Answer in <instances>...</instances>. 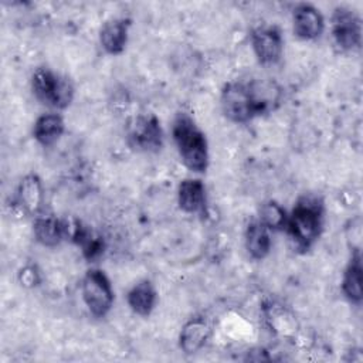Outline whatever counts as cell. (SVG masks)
<instances>
[{
    "instance_id": "3",
    "label": "cell",
    "mask_w": 363,
    "mask_h": 363,
    "mask_svg": "<svg viewBox=\"0 0 363 363\" xmlns=\"http://www.w3.org/2000/svg\"><path fill=\"white\" fill-rule=\"evenodd\" d=\"M323 208L322 203L315 197H302L295 204L286 220V228L296 247L308 250L319 237L322 230Z\"/></svg>"
},
{
    "instance_id": "8",
    "label": "cell",
    "mask_w": 363,
    "mask_h": 363,
    "mask_svg": "<svg viewBox=\"0 0 363 363\" xmlns=\"http://www.w3.org/2000/svg\"><path fill=\"white\" fill-rule=\"evenodd\" d=\"M252 50L261 64H275L284 50L281 31L274 26L257 27L251 33Z\"/></svg>"
},
{
    "instance_id": "7",
    "label": "cell",
    "mask_w": 363,
    "mask_h": 363,
    "mask_svg": "<svg viewBox=\"0 0 363 363\" xmlns=\"http://www.w3.org/2000/svg\"><path fill=\"white\" fill-rule=\"evenodd\" d=\"M332 34L336 45L343 51L360 47L362 23L359 16L347 7H336L332 16Z\"/></svg>"
},
{
    "instance_id": "17",
    "label": "cell",
    "mask_w": 363,
    "mask_h": 363,
    "mask_svg": "<svg viewBox=\"0 0 363 363\" xmlns=\"http://www.w3.org/2000/svg\"><path fill=\"white\" fill-rule=\"evenodd\" d=\"M64 129L65 123L60 115L45 113L35 121L33 135L38 143L48 146L60 139V136L64 133Z\"/></svg>"
},
{
    "instance_id": "12",
    "label": "cell",
    "mask_w": 363,
    "mask_h": 363,
    "mask_svg": "<svg viewBox=\"0 0 363 363\" xmlns=\"http://www.w3.org/2000/svg\"><path fill=\"white\" fill-rule=\"evenodd\" d=\"M211 328L203 318H193L190 319L182 329L179 336L180 349L187 353L199 352L210 337Z\"/></svg>"
},
{
    "instance_id": "1",
    "label": "cell",
    "mask_w": 363,
    "mask_h": 363,
    "mask_svg": "<svg viewBox=\"0 0 363 363\" xmlns=\"http://www.w3.org/2000/svg\"><path fill=\"white\" fill-rule=\"evenodd\" d=\"M281 95V88L271 79L234 81L223 88L220 104L230 121L245 123L274 111L279 105Z\"/></svg>"
},
{
    "instance_id": "19",
    "label": "cell",
    "mask_w": 363,
    "mask_h": 363,
    "mask_svg": "<svg viewBox=\"0 0 363 363\" xmlns=\"http://www.w3.org/2000/svg\"><path fill=\"white\" fill-rule=\"evenodd\" d=\"M288 216L277 201H267L259 211V221L268 230H282L286 225Z\"/></svg>"
},
{
    "instance_id": "2",
    "label": "cell",
    "mask_w": 363,
    "mask_h": 363,
    "mask_svg": "<svg viewBox=\"0 0 363 363\" xmlns=\"http://www.w3.org/2000/svg\"><path fill=\"white\" fill-rule=\"evenodd\" d=\"M172 132L183 163L196 173L206 172L208 166L207 140L194 119L186 112L177 113Z\"/></svg>"
},
{
    "instance_id": "4",
    "label": "cell",
    "mask_w": 363,
    "mask_h": 363,
    "mask_svg": "<svg viewBox=\"0 0 363 363\" xmlns=\"http://www.w3.org/2000/svg\"><path fill=\"white\" fill-rule=\"evenodd\" d=\"M31 88L35 98L51 108H67L74 98V86L69 79L51 71L37 68L31 77Z\"/></svg>"
},
{
    "instance_id": "13",
    "label": "cell",
    "mask_w": 363,
    "mask_h": 363,
    "mask_svg": "<svg viewBox=\"0 0 363 363\" xmlns=\"http://www.w3.org/2000/svg\"><path fill=\"white\" fill-rule=\"evenodd\" d=\"M177 201L183 211L201 213L206 206V187L199 179H186L179 184Z\"/></svg>"
},
{
    "instance_id": "15",
    "label": "cell",
    "mask_w": 363,
    "mask_h": 363,
    "mask_svg": "<svg viewBox=\"0 0 363 363\" xmlns=\"http://www.w3.org/2000/svg\"><path fill=\"white\" fill-rule=\"evenodd\" d=\"M245 248L254 259H264L271 250L269 230L258 220L252 221L245 231Z\"/></svg>"
},
{
    "instance_id": "11",
    "label": "cell",
    "mask_w": 363,
    "mask_h": 363,
    "mask_svg": "<svg viewBox=\"0 0 363 363\" xmlns=\"http://www.w3.org/2000/svg\"><path fill=\"white\" fill-rule=\"evenodd\" d=\"M129 24L130 23L126 18H111L104 23L99 33V41L108 54L116 55L125 50Z\"/></svg>"
},
{
    "instance_id": "9",
    "label": "cell",
    "mask_w": 363,
    "mask_h": 363,
    "mask_svg": "<svg viewBox=\"0 0 363 363\" xmlns=\"http://www.w3.org/2000/svg\"><path fill=\"white\" fill-rule=\"evenodd\" d=\"M44 200L41 180L37 174H27L18 184L13 201L14 210L27 216H38Z\"/></svg>"
},
{
    "instance_id": "18",
    "label": "cell",
    "mask_w": 363,
    "mask_h": 363,
    "mask_svg": "<svg viewBox=\"0 0 363 363\" xmlns=\"http://www.w3.org/2000/svg\"><path fill=\"white\" fill-rule=\"evenodd\" d=\"M156 289L149 281H142L136 284L129 292H128V305L130 309L140 315V316H147L153 311L156 305Z\"/></svg>"
},
{
    "instance_id": "10",
    "label": "cell",
    "mask_w": 363,
    "mask_h": 363,
    "mask_svg": "<svg viewBox=\"0 0 363 363\" xmlns=\"http://www.w3.org/2000/svg\"><path fill=\"white\" fill-rule=\"evenodd\" d=\"M292 20L295 34L303 40H313L319 37L325 28L322 14L311 4H298L294 10Z\"/></svg>"
},
{
    "instance_id": "20",
    "label": "cell",
    "mask_w": 363,
    "mask_h": 363,
    "mask_svg": "<svg viewBox=\"0 0 363 363\" xmlns=\"http://www.w3.org/2000/svg\"><path fill=\"white\" fill-rule=\"evenodd\" d=\"M18 281L21 282V285L27 288H33L40 284V274L34 267L27 265L18 272Z\"/></svg>"
},
{
    "instance_id": "16",
    "label": "cell",
    "mask_w": 363,
    "mask_h": 363,
    "mask_svg": "<svg viewBox=\"0 0 363 363\" xmlns=\"http://www.w3.org/2000/svg\"><path fill=\"white\" fill-rule=\"evenodd\" d=\"M342 291L350 302H362V258L359 250H354L345 269L342 279Z\"/></svg>"
},
{
    "instance_id": "14",
    "label": "cell",
    "mask_w": 363,
    "mask_h": 363,
    "mask_svg": "<svg viewBox=\"0 0 363 363\" xmlns=\"http://www.w3.org/2000/svg\"><path fill=\"white\" fill-rule=\"evenodd\" d=\"M34 235L45 247H55L65 237L64 221L52 214H38L34 220Z\"/></svg>"
},
{
    "instance_id": "5",
    "label": "cell",
    "mask_w": 363,
    "mask_h": 363,
    "mask_svg": "<svg viewBox=\"0 0 363 363\" xmlns=\"http://www.w3.org/2000/svg\"><path fill=\"white\" fill-rule=\"evenodd\" d=\"M82 298L95 318H104L112 308L113 289L109 278L101 269H89L82 279Z\"/></svg>"
},
{
    "instance_id": "6",
    "label": "cell",
    "mask_w": 363,
    "mask_h": 363,
    "mask_svg": "<svg viewBox=\"0 0 363 363\" xmlns=\"http://www.w3.org/2000/svg\"><path fill=\"white\" fill-rule=\"evenodd\" d=\"M128 143L139 152H157L163 145V130L153 113L136 116L128 128Z\"/></svg>"
}]
</instances>
